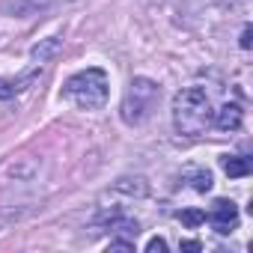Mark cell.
<instances>
[{"mask_svg":"<svg viewBox=\"0 0 253 253\" xmlns=\"http://www.w3.org/2000/svg\"><path fill=\"white\" fill-rule=\"evenodd\" d=\"M214 107L211 95L203 86H185L173 98V128L182 137H197L211 125Z\"/></svg>","mask_w":253,"mask_h":253,"instance_id":"1","label":"cell"},{"mask_svg":"<svg viewBox=\"0 0 253 253\" xmlns=\"http://www.w3.org/2000/svg\"><path fill=\"white\" fill-rule=\"evenodd\" d=\"M107 92H110V81L101 69H84L78 75H72L63 86V95L81 107V110H98L104 107L107 101Z\"/></svg>","mask_w":253,"mask_h":253,"instance_id":"2","label":"cell"},{"mask_svg":"<svg viewBox=\"0 0 253 253\" xmlns=\"http://www.w3.org/2000/svg\"><path fill=\"white\" fill-rule=\"evenodd\" d=\"M158 98H161V86H158L155 81H149V78H134V81L128 84V89H125V98H122V107H119L122 122H125V125H143V122L152 116Z\"/></svg>","mask_w":253,"mask_h":253,"instance_id":"3","label":"cell"},{"mask_svg":"<svg viewBox=\"0 0 253 253\" xmlns=\"http://www.w3.org/2000/svg\"><path fill=\"white\" fill-rule=\"evenodd\" d=\"M209 220L220 235H226V232H232L238 226V206L232 200H214V206L209 211Z\"/></svg>","mask_w":253,"mask_h":253,"instance_id":"4","label":"cell"},{"mask_svg":"<svg viewBox=\"0 0 253 253\" xmlns=\"http://www.w3.org/2000/svg\"><path fill=\"white\" fill-rule=\"evenodd\" d=\"M241 107L232 101V104H223L220 110H214V116H211V122L217 125L220 131H238L241 128Z\"/></svg>","mask_w":253,"mask_h":253,"instance_id":"5","label":"cell"},{"mask_svg":"<svg viewBox=\"0 0 253 253\" xmlns=\"http://www.w3.org/2000/svg\"><path fill=\"white\" fill-rule=\"evenodd\" d=\"M220 167H223V173H226L229 179H244V176H250V170H253L250 158H244V155H226V158L220 161Z\"/></svg>","mask_w":253,"mask_h":253,"instance_id":"6","label":"cell"},{"mask_svg":"<svg viewBox=\"0 0 253 253\" xmlns=\"http://www.w3.org/2000/svg\"><path fill=\"white\" fill-rule=\"evenodd\" d=\"M60 48H63V42H60V39H45L42 45H36V48H33V63H48L51 57H57V54H60Z\"/></svg>","mask_w":253,"mask_h":253,"instance_id":"7","label":"cell"},{"mask_svg":"<svg viewBox=\"0 0 253 253\" xmlns=\"http://www.w3.org/2000/svg\"><path fill=\"white\" fill-rule=\"evenodd\" d=\"M191 188L200 191V194H206V191L211 188V173H209V170H194V173H191Z\"/></svg>","mask_w":253,"mask_h":253,"instance_id":"8","label":"cell"},{"mask_svg":"<svg viewBox=\"0 0 253 253\" xmlns=\"http://www.w3.org/2000/svg\"><path fill=\"white\" fill-rule=\"evenodd\" d=\"M179 220L185 223V226H200V223H206V211H200V209H185V211H179Z\"/></svg>","mask_w":253,"mask_h":253,"instance_id":"9","label":"cell"},{"mask_svg":"<svg viewBox=\"0 0 253 253\" xmlns=\"http://www.w3.org/2000/svg\"><path fill=\"white\" fill-rule=\"evenodd\" d=\"M30 81V75L24 78V81H0V98H12L15 92H21L24 89V84Z\"/></svg>","mask_w":253,"mask_h":253,"instance_id":"10","label":"cell"},{"mask_svg":"<svg viewBox=\"0 0 253 253\" xmlns=\"http://www.w3.org/2000/svg\"><path fill=\"white\" fill-rule=\"evenodd\" d=\"M146 250H149V253H155V250L164 253V250H167V241H164V238H152V241L146 244Z\"/></svg>","mask_w":253,"mask_h":253,"instance_id":"11","label":"cell"},{"mask_svg":"<svg viewBox=\"0 0 253 253\" xmlns=\"http://www.w3.org/2000/svg\"><path fill=\"white\" fill-rule=\"evenodd\" d=\"M179 250H191V253H197V250H203V244H200V241H182Z\"/></svg>","mask_w":253,"mask_h":253,"instance_id":"12","label":"cell"},{"mask_svg":"<svg viewBox=\"0 0 253 253\" xmlns=\"http://www.w3.org/2000/svg\"><path fill=\"white\" fill-rule=\"evenodd\" d=\"M241 48H250V27H244L241 33Z\"/></svg>","mask_w":253,"mask_h":253,"instance_id":"13","label":"cell"}]
</instances>
